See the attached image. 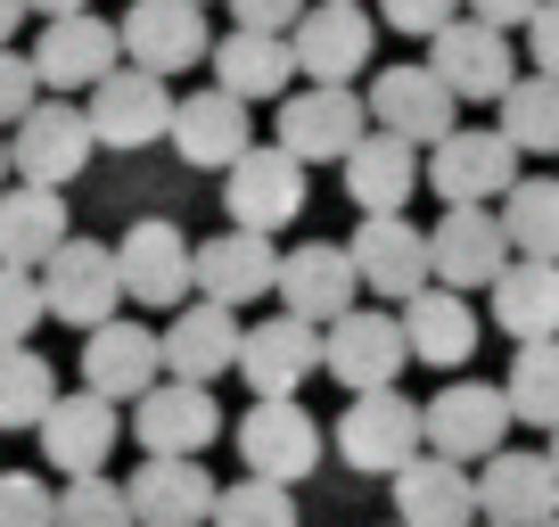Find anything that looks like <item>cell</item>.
Listing matches in <instances>:
<instances>
[{
  "instance_id": "1",
  "label": "cell",
  "mask_w": 559,
  "mask_h": 527,
  "mask_svg": "<svg viewBox=\"0 0 559 527\" xmlns=\"http://www.w3.org/2000/svg\"><path fill=\"white\" fill-rule=\"evenodd\" d=\"M403 363H412V347H403V321L386 314V305H354V314H337L330 330H321V371H330L346 396L395 387Z\"/></svg>"
},
{
  "instance_id": "2",
  "label": "cell",
  "mask_w": 559,
  "mask_h": 527,
  "mask_svg": "<svg viewBox=\"0 0 559 527\" xmlns=\"http://www.w3.org/2000/svg\"><path fill=\"white\" fill-rule=\"evenodd\" d=\"M419 181H428L444 207H502V190L519 181V149H510L502 132H486V124H453V132L428 149Z\"/></svg>"
},
{
  "instance_id": "3",
  "label": "cell",
  "mask_w": 559,
  "mask_h": 527,
  "mask_svg": "<svg viewBox=\"0 0 559 527\" xmlns=\"http://www.w3.org/2000/svg\"><path fill=\"white\" fill-rule=\"evenodd\" d=\"M502 437H510V405H502V387H486V379H453L444 396H428L419 405V454H437V461H486V454H502Z\"/></svg>"
},
{
  "instance_id": "4",
  "label": "cell",
  "mask_w": 559,
  "mask_h": 527,
  "mask_svg": "<svg viewBox=\"0 0 559 527\" xmlns=\"http://www.w3.org/2000/svg\"><path fill=\"white\" fill-rule=\"evenodd\" d=\"M91 124L74 99H34L17 124H9V174L34 181V190H67L74 174L91 165Z\"/></svg>"
},
{
  "instance_id": "5",
  "label": "cell",
  "mask_w": 559,
  "mask_h": 527,
  "mask_svg": "<svg viewBox=\"0 0 559 527\" xmlns=\"http://www.w3.org/2000/svg\"><path fill=\"white\" fill-rule=\"evenodd\" d=\"M321 454H330V437H321V421L297 405V396L247 405V421H239V470L247 478H263V487H297V478L321 470Z\"/></svg>"
},
{
  "instance_id": "6",
  "label": "cell",
  "mask_w": 559,
  "mask_h": 527,
  "mask_svg": "<svg viewBox=\"0 0 559 527\" xmlns=\"http://www.w3.org/2000/svg\"><path fill=\"white\" fill-rule=\"evenodd\" d=\"M116 50H123V67H140V74H190V67H206V50H214V34H206V9H190V0H132L123 9V25H116Z\"/></svg>"
},
{
  "instance_id": "7",
  "label": "cell",
  "mask_w": 559,
  "mask_h": 527,
  "mask_svg": "<svg viewBox=\"0 0 559 527\" xmlns=\"http://www.w3.org/2000/svg\"><path fill=\"white\" fill-rule=\"evenodd\" d=\"M370 132L362 116V91H337V83H305L280 99V124H272V149H288L297 165H337L354 141Z\"/></svg>"
},
{
  "instance_id": "8",
  "label": "cell",
  "mask_w": 559,
  "mask_h": 527,
  "mask_svg": "<svg viewBox=\"0 0 559 527\" xmlns=\"http://www.w3.org/2000/svg\"><path fill=\"white\" fill-rule=\"evenodd\" d=\"M34 281H41V314H50V321H74V330L116 321V297H123L116 247H99V239H58L50 264H41Z\"/></svg>"
},
{
  "instance_id": "9",
  "label": "cell",
  "mask_w": 559,
  "mask_h": 527,
  "mask_svg": "<svg viewBox=\"0 0 559 527\" xmlns=\"http://www.w3.org/2000/svg\"><path fill=\"white\" fill-rule=\"evenodd\" d=\"M223 207H230V231H288L305 214V165L288 149L255 141L239 165H223Z\"/></svg>"
},
{
  "instance_id": "10",
  "label": "cell",
  "mask_w": 559,
  "mask_h": 527,
  "mask_svg": "<svg viewBox=\"0 0 559 527\" xmlns=\"http://www.w3.org/2000/svg\"><path fill=\"white\" fill-rule=\"evenodd\" d=\"M362 116H370V132H395V141H412V149H437L461 124V99L428 67H379L370 91H362Z\"/></svg>"
},
{
  "instance_id": "11",
  "label": "cell",
  "mask_w": 559,
  "mask_h": 527,
  "mask_svg": "<svg viewBox=\"0 0 559 527\" xmlns=\"http://www.w3.org/2000/svg\"><path fill=\"white\" fill-rule=\"evenodd\" d=\"M132 437H140V454H148V461H198L214 437H223V405H214V387L157 379L132 405Z\"/></svg>"
},
{
  "instance_id": "12",
  "label": "cell",
  "mask_w": 559,
  "mask_h": 527,
  "mask_svg": "<svg viewBox=\"0 0 559 527\" xmlns=\"http://www.w3.org/2000/svg\"><path fill=\"white\" fill-rule=\"evenodd\" d=\"M370 50H379V25H370V9H354V0H321V9H305V17L288 25L297 74L337 83V91H354V74L370 67Z\"/></svg>"
},
{
  "instance_id": "13",
  "label": "cell",
  "mask_w": 559,
  "mask_h": 527,
  "mask_svg": "<svg viewBox=\"0 0 559 527\" xmlns=\"http://www.w3.org/2000/svg\"><path fill=\"white\" fill-rule=\"evenodd\" d=\"M330 445H337V461H346V470L395 478L403 461L419 454V405H412V396H395V387H379V396H354Z\"/></svg>"
},
{
  "instance_id": "14",
  "label": "cell",
  "mask_w": 559,
  "mask_h": 527,
  "mask_svg": "<svg viewBox=\"0 0 559 527\" xmlns=\"http://www.w3.org/2000/svg\"><path fill=\"white\" fill-rule=\"evenodd\" d=\"M165 116H174V91H165L157 74H140V67H116V74H99V83L83 91V124H91L99 149H157Z\"/></svg>"
},
{
  "instance_id": "15",
  "label": "cell",
  "mask_w": 559,
  "mask_h": 527,
  "mask_svg": "<svg viewBox=\"0 0 559 527\" xmlns=\"http://www.w3.org/2000/svg\"><path fill=\"white\" fill-rule=\"evenodd\" d=\"M346 264L379 305H403L428 289V231L412 214H362V231L346 239Z\"/></svg>"
},
{
  "instance_id": "16",
  "label": "cell",
  "mask_w": 559,
  "mask_h": 527,
  "mask_svg": "<svg viewBox=\"0 0 559 527\" xmlns=\"http://www.w3.org/2000/svg\"><path fill=\"white\" fill-rule=\"evenodd\" d=\"M116 25L107 17H41L34 50H25V67H34V83L50 91V99H67V91H91L99 74H116Z\"/></svg>"
},
{
  "instance_id": "17",
  "label": "cell",
  "mask_w": 559,
  "mask_h": 527,
  "mask_svg": "<svg viewBox=\"0 0 559 527\" xmlns=\"http://www.w3.org/2000/svg\"><path fill=\"white\" fill-rule=\"evenodd\" d=\"M272 272H280V247L263 231H214V239H190V289L223 314L272 297Z\"/></svg>"
},
{
  "instance_id": "18",
  "label": "cell",
  "mask_w": 559,
  "mask_h": 527,
  "mask_svg": "<svg viewBox=\"0 0 559 527\" xmlns=\"http://www.w3.org/2000/svg\"><path fill=\"white\" fill-rule=\"evenodd\" d=\"M428 74L469 107V99H502L519 83V58H510V34H493L477 17H453L444 34H428Z\"/></svg>"
},
{
  "instance_id": "19",
  "label": "cell",
  "mask_w": 559,
  "mask_h": 527,
  "mask_svg": "<svg viewBox=\"0 0 559 527\" xmlns=\"http://www.w3.org/2000/svg\"><path fill=\"white\" fill-rule=\"evenodd\" d=\"M272 297H280V314H297V321H313V330H330L337 314H354L362 281H354L346 247H330V239H305V247H288V256H280V272H272Z\"/></svg>"
},
{
  "instance_id": "20",
  "label": "cell",
  "mask_w": 559,
  "mask_h": 527,
  "mask_svg": "<svg viewBox=\"0 0 559 527\" xmlns=\"http://www.w3.org/2000/svg\"><path fill=\"white\" fill-rule=\"evenodd\" d=\"M510 264V239L493 223V207H444L428 231V281L437 289H493V272Z\"/></svg>"
},
{
  "instance_id": "21",
  "label": "cell",
  "mask_w": 559,
  "mask_h": 527,
  "mask_svg": "<svg viewBox=\"0 0 559 527\" xmlns=\"http://www.w3.org/2000/svg\"><path fill=\"white\" fill-rule=\"evenodd\" d=\"M116 281L132 305H157V314H174L181 297H190V239H181V223H165V214H148V223H132L116 239Z\"/></svg>"
},
{
  "instance_id": "22",
  "label": "cell",
  "mask_w": 559,
  "mask_h": 527,
  "mask_svg": "<svg viewBox=\"0 0 559 527\" xmlns=\"http://www.w3.org/2000/svg\"><path fill=\"white\" fill-rule=\"evenodd\" d=\"M165 379V354H157V330L148 321H99V330H83V387L91 396H107V405H140L148 387Z\"/></svg>"
},
{
  "instance_id": "23",
  "label": "cell",
  "mask_w": 559,
  "mask_h": 527,
  "mask_svg": "<svg viewBox=\"0 0 559 527\" xmlns=\"http://www.w3.org/2000/svg\"><path fill=\"white\" fill-rule=\"evenodd\" d=\"M230 371H247L255 405H280V396H297L321 371V330L297 321V314H272V321H255V330H239V363Z\"/></svg>"
},
{
  "instance_id": "24",
  "label": "cell",
  "mask_w": 559,
  "mask_h": 527,
  "mask_svg": "<svg viewBox=\"0 0 559 527\" xmlns=\"http://www.w3.org/2000/svg\"><path fill=\"white\" fill-rule=\"evenodd\" d=\"M477 487V519L486 527H543L559 519V470L543 454H486V470L469 478Z\"/></svg>"
},
{
  "instance_id": "25",
  "label": "cell",
  "mask_w": 559,
  "mask_h": 527,
  "mask_svg": "<svg viewBox=\"0 0 559 527\" xmlns=\"http://www.w3.org/2000/svg\"><path fill=\"white\" fill-rule=\"evenodd\" d=\"M165 141L181 149V165H198V174H223V165H239L247 149H255V132H247V107L223 99V91H190V99H174V116H165Z\"/></svg>"
},
{
  "instance_id": "26",
  "label": "cell",
  "mask_w": 559,
  "mask_h": 527,
  "mask_svg": "<svg viewBox=\"0 0 559 527\" xmlns=\"http://www.w3.org/2000/svg\"><path fill=\"white\" fill-rule=\"evenodd\" d=\"M41 470H58V478H91V470H107V454H116V405L107 396H58L50 412H41Z\"/></svg>"
},
{
  "instance_id": "27",
  "label": "cell",
  "mask_w": 559,
  "mask_h": 527,
  "mask_svg": "<svg viewBox=\"0 0 559 527\" xmlns=\"http://www.w3.org/2000/svg\"><path fill=\"white\" fill-rule=\"evenodd\" d=\"M395 321H403V347H412V363H428V371H461L477 354V305L461 297V289H419V297H403L395 305Z\"/></svg>"
},
{
  "instance_id": "28",
  "label": "cell",
  "mask_w": 559,
  "mask_h": 527,
  "mask_svg": "<svg viewBox=\"0 0 559 527\" xmlns=\"http://www.w3.org/2000/svg\"><path fill=\"white\" fill-rule=\"evenodd\" d=\"M157 354H165V379H190V387H214L230 363H239V314L223 305H174V330H157Z\"/></svg>"
},
{
  "instance_id": "29",
  "label": "cell",
  "mask_w": 559,
  "mask_h": 527,
  "mask_svg": "<svg viewBox=\"0 0 559 527\" xmlns=\"http://www.w3.org/2000/svg\"><path fill=\"white\" fill-rule=\"evenodd\" d=\"M214 67V91L239 107L255 99H288V83H297V58H288V34H247V25H230L223 42L206 50Z\"/></svg>"
},
{
  "instance_id": "30",
  "label": "cell",
  "mask_w": 559,
  "mask_h": 527,
  "mask_svg": "<svg viewBox=\"0 0 559 527\" xmlns=\"http://www.w3.org/2000/svg\"><path fill=\"white\" fill-rule=\"evenodd\" d=\"M123 503H132V527H206L214 470H198V461H140L123 478Z\"/></svg>"
},
{
  "instance_id": "31",
  "label": "cell",
  "mask_w": 559,
  "mask_h": 527,
  "mask_svg": "<svg viewBox=\"0 0 559 527\" xmlns=\"http://www.w3.org/2000/svg\"><path fill=\"white\" fill-rule=\"evenodd\" d=\"M386 487H395V527H469L477 519V487H469L461 461L412 454Z\"/></svg>"
},
{
  "instance_id": "32",
  "label": "cell",
  "mask_w": 559,
  "mask_h": 527,
  "mask_svg": "<svg viewBox=\"0 0 559 527\" xmlns=\"http://www.w3.org/2000/svg\"><path fill=\"white\" fill-rule=\"evenodd\" d=\"M337 165H346V198L362 214H403L419 190V149L395 141V132H362Z\"/></svg>"
},
{
  "instance_id": "33",
  "label": "cell",
  "mask_w": 559,
  "mask_h": 527,
  "mask_svg": "<svg viewBox=\"0 0 559 527\" xmlns=\"http://www.w3.org/2000/svg\"><path fill=\"white\" fill-rule=\"evenodd\" d=\"M493 321H502V338H559V264H526L510 256L502 272H493Z\"/></svg>"
},
{
  "instance_id": "34",
  "label": "cell",
  "mask_w": 559,
  "mask_h": 527,
  "mask_svg": "<svg viewBox=\"0 0 559 527\" xmlns=\"http://www.w3.org/2000/svg\"><path fill=\"white\" fill-rule=\"evenodd\" d=\"M58 239H74V231H67V198H58V190H34V181L0 190V264L41 272Z\"/></svg>"
},
{
  "instance_id": "35",
  "label": "cell",
  "mask_w": 559,
  "mask_h": 527,
  "mask_svg": "<svg viewBox=\"0 0 559 527\" xmlns=\"http://www.w3.org/2000/svg\"><path fill=\"white\" fill-rule=\"evenodd\" d=\"M493 223H502L510 256L559 264V174H519L502 190V207H493Z\"/></svg>"
},
{
  "instance_id": "36",
  "label": "cell",
  "mask_w": 559,
  "mask_h": 527,
  "mask_svg": "<svg viewBox=\"0 0 559 527\" xmlns=\"http://www.w3.org/2000/svg\"><path fill=\"white\" fill-rule=\"evenodd\" d=\"M493 107H502L493 132H502L519 157H559V83H551V74H519Z\"/></svg>"
},
{
  "instance_id": "37",
  "label": "cell",
  "mask_w": 559,
  "mask_h": 527,
  "mask_svg": "<svg viewBox=\"0 0 559 527\" xmlns=\"http://www.w3.org/2000/svg\"><path fill=\"white\" fill-rule=\"evenodd\" d=\"M502 405H510V421H535V429H559V338H526V347L510 354Z\"/></svg>"
},
{
  "instance_id": "38",
  "label": "cell",
  "mask_w": 559,
  "mask_h": 527,
  "mask_svg": "<svg viewBox=\"0 0 559 527\" xmlns=\"http://www.w3.org/2000/svg\"><path fill=\"white\" fill-rule=\"evenodd\" d=\"M50 405H58V371L34 347H0V429H41Z\"/></svg>"
},
{
  "instance_id": "39",
  "label": "cell",
  "mask_w": 559,
  "mask_h": 527,
  "mask_svg": "<svg viewBox=\"0 0 559 527\" xmlns=\"http://www.w3.org/2000/svg\"><path fill=\"white\" fill-rule=\"evenodd\" d=\"M206 527H297V487H263V478H230L214 487Z\"/></svg>"
},
{
  "instance_id": "40",
  "label": "cell",
  "mask_w": 559,
  "mask_h": 527,
  "mask_svg": "<svg viewBox=\"0 0 559 527\" xmlns=\"http://www.w3.org/2000/svg\"><path fill=\"white\" fill-rule=\"evenodd\" d=\"M50 527H132V503H123V487L107 470H91V478H67V487H58Z\"/></svg>"
},
{
  "instance_id": "41",
  "label": "cell",
  "mask_w": 559,
  "mask_h": 527,
  "mask_svg": "<svg viewBox=\"0 0 559 527\" xmlns=\"http://www.w3.org/2000/svg\"><path fill=\"white\" fill-rule=\"evenodd\" d=\"M41 321H50L41 314V281L17 272V264H0V347H25Z\"/></svg>"
},
{
  "instance_id": "42",
  "label": "cell",
  "mask_w": 559,
  "mask_h": 527,
  "mask_svg": "<svg viewBox=\"0 0 559 527\" xmlns=\"http://www.w3.org/2000/svg\"><path fill=\"white\" fill-rule=\"evenodd\" d=\"M50 478L34 470H0V527H50Z\"/></svg>"
},
{
  "instance_id": "43",
  "label": "cell",
  "mask_w": 559,
  "mask_h": 527,
  "mask_svg": "<svg viewBox=\"0 0 559 527\" xmlns=\"http://www.w3.org/2000/svg\"><path fill=\"white\" fill-rule=\"evenodd\" d=\"M379 17L395 25V34H419V42H428V34H444V25L461 17V0H379Z\"/></svg>"
},
{
  "instance_id": "44",
  "label": "cell",
  "mask_w": 559,
  "mask_h": 527,
  "mask_svg": "<svg viewBox=\"0 0 559 527\" xmlns=\"http://www.w3.org/2000/svg\"><path fill=\"white\" fill-rule=\"evenodd\" d=\"M41 99V83H34V67H25L17 50H0V132H9V124L25 116V107Z\"/></svg>"
},
{
  "instance_id": "45",
  "label": "cell",
  "mask_w": 559,
  "mask_h": 527,
  "mask_svg": "<svg viewBox=\"0 0 559 527\" xmlns=\"http://www.w3.org/2000/svg\"><path fill=\"white\" fill-rule=\"evenodd\" d=\"M305 9H313V0H230V17H239L247 34H288Z\"/></svg>"
},
{
  "instance_id": "46",
  "label": "cell",
  "mask_w": 559,
  "mask_h": 527,
  "mask_svg": "<svg viewBox=\"0 0 559 527\" xmlns=\"http://www.w3.org/2000/svg\"><path fill=\"white\" fill-rule=\"evenodd\" d=\"M526 58H535V74L559 83V0H543L535 17H526Z\"/></svg>"
},
{
  "instance_id": "47",
  "label": "cell",
  "mask_w": 559,
  "mask_h": 527,
  "mask_svg": "<svg viewBox=\"0 0 559 527\" xmlns=\"http://www.w3.org/2000/svg\"><path fill=\"white\" fill-rule=\"evenodd\" d=\"M461 9H469L477 25H493V34H510V25H526L543 9V0H461Z\"/></svg>"
},
{
  "instance_id": "48",
  "label": "cell",
  "mask_w": 559,
  "mask_h": 527,
  "mask_svg": "<svg viewBox=\"0 0 559 527\" xmlns=\"http://www.w3.org/2000/svg\"><path fill=\"white\" fill-rule=\"evenodd\" d=\"M34 9H41V17H83L91 0H25V17H34Z\"/></svg>"
},
{
  "instance_id": "49",
  "label": "cell",
  "mask_w": 559,
  "mask_h": 527,
  "mask_svg": "<svg viewBox=\"0 0 559 527\" xmlns=\"http://www.w3.org/2000/svg\"><path fill=\"white\" fill-rule=\"evenodd\" d=\"M17 25H25V0H0V50L17 42Z\"/></svg>"
},
{
  "instance_id": "50",
  "label": "cell",
  "mask_w": 559,
  "mask_h": 527,
  "mask_svg": "<svg viewBox=\"0 0 559 527\" xmlns=\"http://www.w3.org/2000/svg\"><path fill=\"white\" fill-rule=\"evenodd\" d=\"M0 190H9V141H0Z\"/></svg>"
},
{
  "instance_id": "51",
  "label": "cell",
  "mask_w": 559,
  "mask_h": 527,
  "mask_svg": "<svg viewBox=\"0 0 559 527\" xmlns=\"http://www.w3.org/2000/svg\"><path fill=\"white\" fill-rule=\"evenodd\" d=\"M543 461H551V470H559V429H551V454H543Z\"/></svg>"
},
{
  "instance_id": "52",
  "label": "cell",
  "mask_w": 559,
  "mask_h": 527,
  "mask_svg": "<svg viewBox=\"0 0 559 527\" xmlns=\"http://www.w3.org/2000/svg\"><path fill=\"white\" fill-rule=\"evenodd\" d=\"M190 9H206V0H190Z\"/></svg>"
},
{
  "instance_id": "53",
  "label": "cell",
  "mask_w": 559,
  "mask_h": 527,
  "mask_svg": "<svg viewBox=\"0 0 559 527\" xmlns=\"http://www.w3.org/2000/svg\"><path fill=\"white\" fill-rule=\"evenodd\" d=\"M543 527H559V519H543Z\"/></svg>"
},
{
  "instance_id": "54",
  "label": "cell",
  "mask_w": 559,
  "mask_h": 527,
  "mask_svg": "<svg viewBox=\"0 0 559 527\" xmlns=\"http://www.w3.org/2000/svg\"><path fill=\"white\" fill-rule=\"evenodd\" d=\"M469 527H486V519H469Z\"/></svg>"
},
{
  "instance_id": "55",
  "label": "cell",
  "mask_w": 559,
  "mask_h": 527,
  "mask_svg": "<svg viewBox=\"0 0 559 527\" xmlns=\"http://www.w3.org/2000/svg\"><path fill=\"white\" fill-rule=\"evenodd\" d=\"M354 9H362V0H354Z\"/></svg>"
},
{
  "instance_id": "56",
  "label": "cell",
  "mask_w": 559,
  "mask_h": 527,
  "mask_svg": "<svg viewBox=\"0 0 559 527\" xmlns=\"http://www.w3.org/2000/svg\"><path fill=\"white\" fill-rule=\"evenodd\" d=\"M386 527H395V519H386Z\"/></svg>"
}]
</instances>
